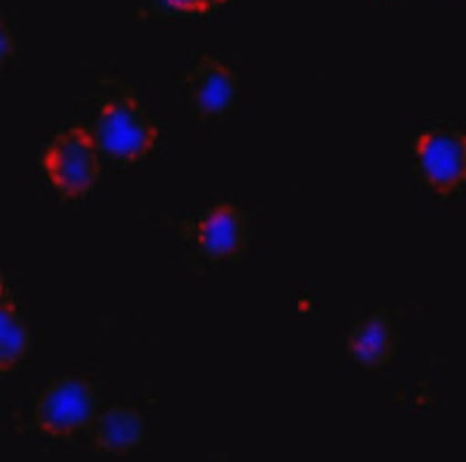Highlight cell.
I'll use <instances>...</instances> for the list:
<instances>
[{
    "instance_id": "11",
    "label": "cell",
    "mask_w": 466,
    "mask_h": 462,
    "mask_svg": "<svg viewBox=\"0 0 466 462\" xmlns=\"http://www.w3.org/2000/svg\"><path fill=\"white\" fill-rule=\"evenodd\" d=\"M15 54H16V37L15 33H12L7 19L3 16V12H0V66H5Z\"/></svg>"
},
{
    "instance_id": "1",
    "label": "cell",
    "mask_w": 466,
    "mask_h": 462,
    "mask_svg": "<svg viewBox=\"0 0 466 462\" xmlns=\"http://www.w3.org/2000/svg\"><path fill=\"white\" fill-rule=\"evenodd\" d=\"M91 136L98 152L106 154L107 159L133 164L152 152L159 131L131 87L119 80H103Z\"/></svg>"
},
{
    "instance_id": "8",
    "label": "cell",
    "mask_w": 466,
    "mask_h": 462,
    "mask_svg": "<svg viewBox=\"0 0 466 462\" xmlns=\"http://www.w3.org/2000/svg\"><path fill=\"white\" fill-rule=\"evenodd\" d=\"M147 436L145 418L131 404H112L96 416L94 451L96 453H131Z\"/></svg>"
},
{
    "instance_id": "6",
    "label": "cell",
    "mask_w": 466,
    "mask_h": 462,
    "mask_svg": "<svg viewBox=\"0 0 466 462\" xmlns=\"http://www.w3.org/2000/svg\"><path fill=\"white\" fill-rule=\"evenodd\" d=\"M238 80L231 66L203 56L187 75V98L198 118H222L236 103Z\"/></svg>"
},
{
    "instance_id": "9",
    "label": "cell",
    "mask_w": 466,
    "mask_h": 462,
    "mask_svg": "<svg viewBox=\"0 0 466 462\" xmlns=\"http://www.w3.org/2000/svg\"><path fill=\"white\" fill-rule=\"evenodd\" d=\"M31 351V330L19 308L0 302V374L16 369Z\"/></svg>"
},
{
    "instance_id": "4",
    "label": "cell",
    "mask_w": 466,
    "mask_h": 462,
    "mask_svg": "<svg viewBox=\"0 0 466 462\" xmlns=\"http://www.w3.org/2000/svg\"><path fill=\"white\" fill-rule=\"evenodd\" d=\"M420 176L439 194H452L464 182V136L457 128L436 127L424 131L415 143Z\"/></svg>"
},
{
    "instance_id": "10",
    "label": "cell",
    "mask_w": 466,
    "mask_h": 462,
    "mask_svg": "<svg viewBox=\"0 0 466 462\" xmlns=\"http://www.w3.org/2000/svg\"><path fill=\"white\" fill-rule=\"evenodd\" d=\"M157 15L177 16V19H197L212 15L227 0H145Z\"/></svg>"
},
{
    "instance_id": "3",
    "label": "cell",
    "mask_w": 466,
    "mask_h": 462,
    "mask_svg": "<svg viewBox=\"0 0 466 462\" xmlns=\"http://www.w3.org/2000/svg\"><path fill=\"white\" fill-rule=\"evenodd\" d=\"M98 409V395L91 381L64 374L47 383L35 399L33 426L47 436L66 439L91 426Z\"/></svg>"
},
{
    "instance_id": "2",
    "label": "cell",
    "mask_w": 466,
    "mask_h": 462,
    "mask_svg": "<svg viewBox=\"0 0 466 462\" xmlns=\"http://www.w3.org/2000/svg\"><path fill=\"white\" fill-rule=\"evenodd\" d=\"M43 169L61 199H82L101 176V152L89 128L70 127L45 148Z\"/></svg>"
},
{
    "instance_id": "12",
    "label": "cell",
    "mask_w": 466,
    "mask_h": 462,
    "mask_svg": "<svg viewBox=\"0 0 466 462\" xmlns=\"http://www.w3.org/2000/svg\"><path fill=\"white\" fill-rule=\"evenodd\" d=\"M3 294H5V282L0 278V302H3Z\"/></svg>"
},
{
    "instance_id": "7",
    "label": "cell",
    "mask_w": 466,
    "mask_h": 462,
    "mask_svg": "<svg viewBox=\"0 0 466 462\" xmlns=\"http://www.w3.org/2000/svg\"><path fill=\"white\" fill-rule=\"evenodd\" d=\"M350 360L369 372L387 367L397 353V330H394L390 311H376L366 315L348 332L343 344Z\"/></svg>"
},
{
    "instance_id": "5",
    "label": "cell",
    "mask_w": 466,
    "mask_h": 462,
    "mask_svg": "<svg viewBox=\"0 0 466 462\" xmlns=\"http://www.w3.org/2000/svg\"><path fill=\"white\" fill-rule=\"evenodd\" d=\"M248 215L236 203L219 201L198 220L197 243L212 262H238L248 252Z\"/></svg>"
}]
</instances>
